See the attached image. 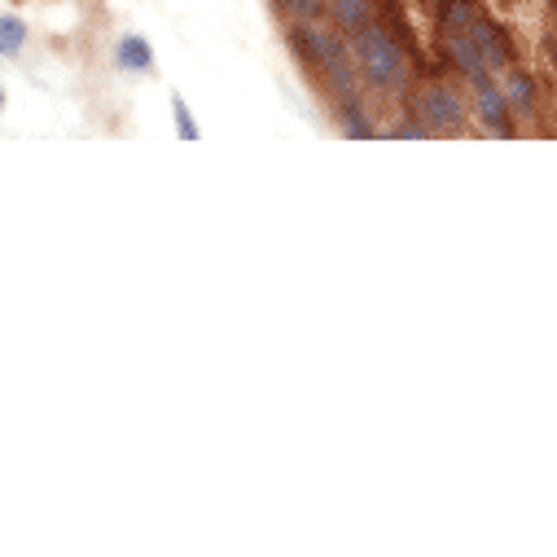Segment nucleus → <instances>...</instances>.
Segmentation results:
<instances>
[{"mask_svg": "<svg viewBox=\"0 0 557 557\" xmlns=\"http://www.w3.org/2000/svg\"><path fill=\"white\" fill-rule=\"evenodd\" d=\"M290 49L299 53V62L325 84V92H334L338 101H351L360 88L356 75V58L351 45L338 27H321V23H290Z\"/></svg>", "mask_w": 557, "mask_h": 557, "instance_id": "f257e3e1", "label": "nucleus"}, {"mask_svg": "<svg viewBox=\"0 0 557 557\" xmlns=\"http://www.w3.org/2000/svg\"><path fill=\"white\" fill-rule=\"evenodd\" d=\"M347 45H351V58H356V75L369 92H382V97L408 92V84H412L408 49L386 23H377V18L364 23L360 32L347 36Z\"/></svg>", "mask_w": 557, "mask_h": 557, "instance_id": "f03ea898", "label": "nucleus"}, {"mask_svg": "<svg viewBox=\"0 0 557 557\" xmlns=\"http://www.w3.org/2000/svg\"><path fill=\"white\" fill-rule=\"evenodd\" d=\"M412 119L422 123L431 136H457L470 123V106H466L461 88H453L444 79H431V84H422L412 92Z\"/></svg>", "mask_w": 557, "mask_h": 557, "instance_id": "7ed1b4c3", "label": "nucleus"}, {"mask_svg": "<svg viewBox=\"0 0 557 557\" xmlns=\"http://www.w3.org/2000/svg\"><path fill=\"white\" fill-rule=\"evenodd\" d=\"M466 36L474 40V49H479V58L487 62V71H505V66H513L518 49H513L509 32H505L492 14H483V10H479V14L466 23Z\"/></svg>", "mask_w": 557, "mask_h": 557, "instance_id": "20e7f679", "label": "nucleus"}, {"mask_svg": "<svg viewBox=\"0 0 557 557\" xmlns=\"http://www.w3.org/2000/svg\"><path fill=\"white\" fill-rule=\"evenodd\" d=\"M470 97H474V110H470V114L479 119V132L509 141V136H513V110H509V101H505L500 84L479 79V84H470Z\"/></svg>", "mask_w": 557, "mask_h": 557, "instance_id": "39448f33", "label": "nucleus"}, {"mask_svg": "<svg viewBox=\"0 0 557 557\" xmlns=\"http://www.w3.org/2000/svg\"><path fill=\"white\" fill-rule=\"evenodd\" d=\"M435 32H440V49H444L448 66H457V75H461L466 84H479V79H487V75H492V71H487V62L479 58L474 40L466 36V27H435Z\"/></svg>", "mask_w": 557, "mask_h": 557, "instance_id": "423d86ee", "label": "nucleus"}, {"mask_svg": "<svg viewBox=\"0 0 557 557\" xmlns=\"http://www.w3.org/2000/svg\"><path fill=\"white\" fill-rule=\"evenodd\" d=\"M114 66L123 71V75H146V71H154V45L146 40V36H119L114 40Z\"/></svg>", "mask_w": 557, "mask_h": 557, "instance_id": "0eeeda50", "label": "nucleus"}, {"mask_svg": "<svg viewBox=\"0 0 557 557\" xmlns=\"http://www.w3.org/2000/svg\"><path fill=\"white\" fill-rule=\"evenodd\" d=\"M500 92H505V101H509L513 114H531V110H535V79H531V71H522L518 62L500 71Z\"/></svg>", "mask_w": 557, "mask_h": 557, "instance_id": "6e6552de", "label": "nucleus"}, {"mask_svg": "<svg viewBox=\"0 0 557 557\" xmlns=\"http://www.w3.org/2000/svg\"><path fill=\"white\" fill-rule=\"evenodd\" d=\"M325 14L343 36H351L364 23H373V0H325Z\"/></svg>", "mask_w": 557, "mask_h": 557, "instance_id": "1a4fd4ad", "label": "nucleus"}, {"mask_svg": "<svg viewBox=\"0 0 557 557\" xmlns=\"http://www.w3.org/2000/svg\"><path fill=\"white\" fill-rule=\"evenodd\" d=\"M338 132L351 136V141H373V136H382V127L364 114V106L351 97V101H338Z\"/></svg>", "mask_w": 557, "mask_h": 557, "instance_id": "9d476101", "label": "nucleus"}, {"mask_svg": "<svg viewBox=\"0 0 557 557\" xmlns=\"http://www.w3.org/2000/svg\"><path fill=\"white\" fill-rule=\"evenodd\" d=\"M27 40H32V32L18 14H0V58H18L27 49Z\"/></svg>", "mask_w": 557, "mask_h": 557, "instance_id": "9b49d317", "label": "nucleus"}, {"mask_svg": "<svg viewBox=\"0 0 557 557\" xmlns=\"http://www.w3.org/2000/svg\"><path fill=\"white\" fill-rule=\"evenodd\" d=\"M172 119H176V136H181V141H202V127H198V119H194V110H189V101L176 92L172 97Z\"/></svg>", "mask_w": 557, "mask_h": 557, "instance_id": "f8f14e48", "label": "nucleus"}, {"mask_svg": "<svg viewBox=\"0 0 557 557\" xmlns=\"http://www.w3.org/2000/svg\"><path fill=\"white\" fill-rule=\"evenodd\" d=\"M276 10H282L290 23H317L325 14V0H276Z\"/></svg>", "mask_w": 557, "mask_h": 557, "instance_id": "ddd939ff", "label": "nucleus"}, {"mask_svg": "<svg viewBox=\"0 0 557 557\" xmlns=\"http://www.w3.org/2000/svg\"><path fill=\"white\" fill-rule=\"evenodd\" d=\"M386 136H395V141H426V127L417 123V119H408V123H395V127H386Z\"/></svg>", "mask_w": 557, "mask_h": 557, "instance_id": "4468645a", "label": "nucleus"}, {"mask_svg": "<svg viewBox=\"0 0 557 557\" xmlns=\"http://www.w3.org/2000/svg\"><path fill=\"white\" fill-rule=\"evenodd\" d=\"M0 114H5V92H0Z\"/></svg>", "mask_w": 557, "mask_h": 557, "instance_id": "2eb2a0df", "label": "nucleus"}]
</instances>
